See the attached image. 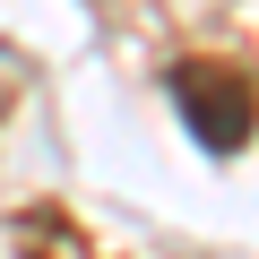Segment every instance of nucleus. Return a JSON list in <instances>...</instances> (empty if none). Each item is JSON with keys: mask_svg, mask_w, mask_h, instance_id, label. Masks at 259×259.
<instances>
[{"mask_svg": "<svg viewBox=\"0 0 259 259\" xmlns=\"http://www.w3.org/2000/svg\"><path fill=\"white\" fill-rule=\"evenodd\" d=\"M173 112H182V130L207 147V156H233L242 139H250V69H225V61H182L173 78Z\"/></svg>", "mask_w": 259, "mask_h": 259, "instance_id": "obj_1", "label": "nucleus"}]
</instances>
